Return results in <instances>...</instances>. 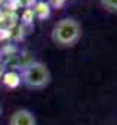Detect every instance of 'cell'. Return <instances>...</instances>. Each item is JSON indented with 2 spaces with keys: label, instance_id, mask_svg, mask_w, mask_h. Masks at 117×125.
Returning <instances> with one entry per match:
<instances>
[{
  "label": "cell",
  "instance_id": "6da1fadb",
  "mask_svg": "<svg viewBox=\"0 0 117 125\" xmlns=\"http://www.w3.org/2000/svg\"><path fill=\"white\" fill-rule=\"evenodd\" d=\"M82 37V27L75 18H62L58 19L51 30V40L58 47H73L79 43Z\"/></svg>",
  "mask_w": 117,
  "mask_h": 125
},
{
  "label": "cell",
  "instance_id": "7a4b0ae2",
  "mask_svg": "<svg viewBox=\"0 0 117 125\" xmlns=\"http://www.w3.org/2000/svg\"><path fill=\"white\" fill-rule=\"evenodd\" d=\"M21 84L29 90H42L51 83V72L48 66L40 60H32L24 65L19 72Z\"/></svg>",
  "mask_w": 117,
  "mask_h": 125
},
{
  "label": "cell",
  "instance_id": "3957f363",
  "mask_svg": "<svg viewBox=\"0 0 117 125\" xmlns=\"http://www.w3.org/2000/svg\"><path fill=\"white\" fill-rule=\"evenodd\" d=\"M9 125H37V118L29 109H18L10 115Z\"/></svg>",
  "mask_w": 117,
  "mask_h": 125
},
{
  "label": "cell",
  "instance_id": "277c9868",
  "mask_svg": "<svg viewBox=\"0 0 117 125\" xmlns=\"http://www.w3.org/2000/svg\"><path fill=\"white\" fill-rule=\"evenodd\" d=\"M32 13L38 19H45V18L50 16L51 8H50V5L47 2H44V0H37V3L32 6Z\"/></svg>",
  "mask_w": 117,
  "mask_h": 125
},
{
  "label": "cell",
  "instance_id": "5b68a950",
  "mask_svg": "<svg viewBox=\"0 0 117 125\" xmlns=\"http://www.w3.org/2000/svg\"><path fill=\"white\" fill-rule=\"evenodd\" d=\"M3 83H5V85H8L10 88H15L21 84V77L16 72H8L3 77Z\"/></svg>",
  "mask_w": 117,
  "mask_h": 125
},
{
  "label": "cell",
  "instance_id": "8992f818",
  "mask_svg": "<svg viewBox=\"0 0 117 125\" xmlns=\"http://www.w3.org/2000/svg\"><path fill=\"white\" fill-rule=\"evenodd\" d=\"M100 5L105 12L117 13V0H100Z\"/></svg>",
  "mask_w": 117,
  "mask_h": 125
},
{
  "label": "cell",
  "instance_id": "52a82bcc",
  "mask_svg": "<svg viewBox=\"0 0 117 125\" xmlns=\"http://www.w3.org/2000/svg\"><path fill=\"white\" fill-rule=\"evenodd\" d=\"M50 5V8H54V9H58V8H62L65 3H66V0H48L47 2Z\"/></svg>",
  "mask_w": 117,
  "mask_h": 125
}]
</instances>
